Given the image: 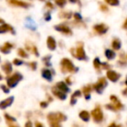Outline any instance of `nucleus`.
<instances>
[{
  "label": "nucleus",
  "instance_id": "nucleus-32",
  "mask_svg": "<svg viewBox=\"0 0 127 127\" xmlns=\"http://www.w3.org/2000/svg\"><path fill=\"white\" fill-rule=\"evenodd\" d=\"M74 18L76 20H78V21H81L82 20V17L79 13H75L74 14Z\"/></svg>",
  "mask_w": 127,
  "mask_h": 127
},
{
  "label": "nucleus",
  "instance_id": "nucleus-1",
  "mask_svg": "<svg viewBox=\"0 0 127 127\" xmlns=\"http://www.w3.org/2000/svg\"><path fill=\"white\" fill-rule=\"evenodd\" d=\"M47 119L49 120L51 126H59V122L64 121L66 119V117L63 113H50L47 116Z\"/></svg>",
  "mask_w": 127,
  "mask_h": 127
},
{
  "label": "nucleus",
  "instance_id": "nucleus-35",
  "mask_svg": "<svg viewBox=\"0 0 127 127\" xmlns=\"http://www.w3.org/2000/svg\"><path fill=\"white\" fill-rule=\"evenodd\" d=\"M45 20L46 21H49V20H51V15H50V13L48 12V13H46L45 14Z\"/></svg>",
  "mask_w": 127,
  "mask_h": 127
},
{
  "label": "nucleus",
  "instance_id": "nucleus-26",
  "mask_svg": "<svg viewBox=\"0 0 127 127\" xmlns=\"http://www.w3.org/2000/svg\"><path fill=\"white\" fill-rule=\"evenodd\" d=\"M93 64H94V67H95L96 69H99L101 64H100V61H99L98 58H95V59H94Z\"/></svg>",
  "mask_w": 127,
  "mask_h": 127
},
{
  "label": "nucleus",
  "instance_id": "nucleus-42",
  "mask_svg": "<svg viewBox=\"0 0 127 127\" xmlns=\"http://www.w3.org/2000/svg\"><path fill=\"white\" fill-rule=\"evenodd\" d=\"M27 125L31 126V125H32V124H31V123H26V124H25V126H27Z\"/></svg>",
  "mask_w": 127,
  "mask_h": 127
},
{
  "label": "nucleus",
  "instance_id": "nucleus-39",
  "mask_svg": "<svg viewBox=\"0 0 127 127\" xmlns=\"http://www.w3.org/2000/svg\"><path fill=\"white\" fill-rule=\"evenodd\" d=\"M70 2L71 3H72V4H75V3H77L78 1V0H69Z\"/></svg>",
  "mask_w": 127,
  "mask_h": 127
},
{
  "label": "nucleus",
  "instance_id": "nucleus-25",
  "mask_svg": "<svg viewBox=\"0 0 127 127\" xmlns=\"http://www.w3.org/2000/svg\"><path fill=\"white\" fill-rule=\"evenodd\" d=\"M55 3L59 7H64L66 4V0H55Z\"/></svg>",
  "mask_w": 127,
  "mask_h": 127
},
{
  "label": "nucleus",
  "instance_id": "nucleus-7",
  "mask_svg": "<svg viewBox=\"0 0 127 127\" xmlns=\"http://www.w3.org/2000/svg\"><path fill=\"white\" fill-rule=\"evenodd\" d=\"M7 2L13 6H17V7H24L27 8L30 6V4H27V3L24 2V1H20V0H7Z\"/></svg>",
  "mask_w": 127,
  "mask_h": 127
},
{
  "label": "nucleus",
  "instance_id": "nucleus-19",
  "mask_svg": "<svg viewBox=\"0 0 127 127\" xmlns=\"http://www.w3.org/2000/svg\"><path fill=\"white\" fill-rule=\"evenodd\" d=\"M79 118H81L82 120H84L85 122H87V121H89V119H90V114H89L88 111H82L81 112L79 113Z\"/></svg>",
  "mask_w": 127,
  "mask_h": 127
},
{
  "label": "nucleus",
  "instance_id": "nucleus-22",
  "mask_svg": "<svg viewBox=\"0 0 127 127\" xmlns=\"http://www.w3.org/2000/svg\"><path fill=\"white\" fill-rule=\"evenodd\" d=\"M105 56L108 59H112V58H114V57H115V52L113 51H111V50H106Z\"/></svg>",
  "mask_w": 127,
  "mask_h": 127
},
{
  "label": "nucleus",
  "instance_id": "nucleus-21",
  "mask_svg": "<svg viewBox=\"0 0 127 127\" xmlns=\"http://www.w3.org/2000/svg\"><path fill=\"white\" fill-rule=\"evenodd\" d=\"M26 27H27V28H29V29H31V30H35V29H36L35 24H34V22L32 21L31 18H28V19H27Z\"/></svg>",
  "mask_w": 127,
  "mask_h": 127
},
{
  "label": "nucleus",
  "instance_id": "nucleus-6",
  "mask_svg": "<svg viewBox=\"0 0 127 127\" xmlns=\"http://www.w3.org/2000/svg\"><path fill=\"white\" fill-rule=\"evenodd\" d=\"M106 85H107V83H106L105 79L104 78H101L97 84L94 85V89H95V91L97 93H102L103 90L106 86Z\"/></svg>",
  "mask_w": 127,
  "mask_h": 127
},
{
  "label": "nucleus",
  "instance_id": "nucleus-28",
  "mask_svg": "<svg viewBox=\"0 0 127 127\" xmlns=\"http://www.w3.org/2000/svg\"><path fill=\"white\" fill-rule=\"evenodd\" d=\"M24 62L22 61V60L18 59V58H16V59L13 60V64H15V65L18 66V65H21V64H23Z\"/></svg>",
  "mask_w": 127,
  "mask_h": 127
},
{
  "label": "nucleus",
  "instance_id": "nucleus-29",
  "mask_svg": "<svg viewBox=\"0 0 127 127\" xmlns=\"http://www.w3.org/2000/svg\"><path fill=\"white\" fill-rule=\"evenodd\" d=\"M1 89H2V90L4 91V93H9V92H10L9 88H7V87H6L4 85H1Z\"/></svg>",
  "mask_w": 127,
  "mask_h": 127
},
{
  "label": "nucleus",
  "instance_id": "nucleus-4",
  "mask_svg": "<svg viewBox=\"0 0 127 127\" xmlns=\"http://www.w3.org/2000/svg\"><path fill=\"white\" fill-rule=\"evenodd\" d=\"M72 55L77 58L79 60H86L87 59V57L85 55V50H84V46L82 44L78 45V47L76 48V51H75V53L74 52H71Z\"/></svg>",
  "mask_w": 127,
  "mask_h": 127
},
{
  "label": "nucleus",
  "instance_id": "nucleus-23",
  "mask_svg": "<svg viewBox=\"0 0 127 127\" xmlns=\"http://www.w3.org/2000/svg\"><path fill=\"white\" fill-rule=\"evenodd\" d=\"M18 54L19 55L21 58H28V54H27V52L25 51V50H23V49H18Z\"/></svg>",
  "mask_w": 127,
  "mask_h": 127
},
{
  "label": "nucleus",
  "instance_id": "nucleus-30",
  "mask_svg": "<svg viewBox=\"0 0 127 127\" xmlns=\"http://www.w3.org/2000/svg\"><path fill=\"white\" fill-rule=\"evenodd\" d=\"M71 12H63L62 13V16L61 17H63V18H71Z\"/></svg>",
  "mask_w": 127,
  "mask_h": 127
},
{
  "label": "nucleus",
  "instance_id": "nucleus-37",
  "mask_svg": "<svg viewBox=\"0 0 127 127\" xmlns=\"http://www.w3.org/2000/svg\"><path fill=\"white\" fill-rule=\"evenodd\" d=\"M32 50H33V53H35L36 56H38V52H37V48H36L35 46H33V47H32Z\"/></svg>",
  "mask_w": 127,
  "mask_h": 127
},
{
  "label": "nucleus",
  "instance_id": "nucleus-18",
  "mask_svg": "<svg viewBox=\"0 0 127 127\" xmlns=\"http://www.w3.org/2000/svg\"><path fill=\"white\" fill-rule=\"evenodd\" d=\"M2 70L4 71V73L6 74H10L12 71V65L10 62H5L2 65Z\"/></svg>",
  "mask_w": 127,
  "mask_h": 127
},
{
  "label": "nucleus",
  "instance_id": "nucleus-5",
  "mask_svg": "<svg viewBox=\"0 0 127 127\" xmlns=\"http://www.w3.org/2000/svg\"><path fill=\"white\" fill-rule=\"evenodd\" d=\"M54 28H55V30H56V31L61 32V33H63V34H64V35H71V34H72V32H71V29H70L68 26H66V25H56Z\"/></svg>",
  "mask_w": 127,
  "mask_h": 127
},
{
  "label": "nucleus",
  "instance_id": "nucleus-27",
  "mask_svg": "<svg viewBox=\"0 0 127 127\" xmlns=\"http://www.w3.org/2000/svg\"><path fill=\"white\" fill-rule=\"evenodd\" d=\"M105 1L111 5H118V0H105Z\"/></svg>",
  "mask_w": 127,
  "mask_h": 127
},
{
  "label": "nucleus",
  "instance_id": "nucleus-14",
  "mask_svg": "<svg viewBox=\"0 0 127 127\" xmlns=\"http://www.w3.org/2000/svg\"><path fill=\"white\" fill-rule=\"evenodd\" d=\"M14 32L13 31V28L10 25H7V24H2V25H0V34L1 33H5V32Z\"/></svg>",
  "mask_w": 127,
  "mask_h": 127
},
{
  "label": "nucleus",
  "instance_id": "nucleus-45",
  "mask_svg": "<svg viewBox=\"0 0 127 127\" xmlns=\"http://www.w3.org/2000/svg\"><path fill=\"white\" fill-rule=\"evenodd\" d=\"M42 1H44V0H42Z\"/></svg>",
  "mask_w": 127,
  "mask_h": 127
},
{
  "label": "nucleus",
  "instance_id": "nucleus-10",
  "mask_svg": "<svg viewBox=\"0 0 127 127\" xmlns=\"http://www.w3.org/2000/svg\"><path fill=\"white\" fill-rule=\"evenodd\" d=\"M13 100H14V97H10L8 98L4 99V100L1 101L0 102V109H5V108L9 107V106L11 105V104L13 103Z\"/></svg>",
  "mask_w": 127,
  "mask_h": 127
},
{
  "label": "nucleus",
  "instance_id": "nucleus-43",
  "mask_svg": "<svg viewBox=\"0 0 127 127\" xmlns=\"http://www.w3.org/2000/svg\"><path fill=\"white\" fill-rule=\"evenodd\" d=\"M3 79V77H2V75L0 74V80H2Z\"/></svg>",
  "mask_w": 127,
  "mask_h": 127
},
{
  "label": "nucleus",
  "instance_id": "nucleus-34",
  "mask_svg": "<svg viewBox=\"0 0 127 127\" xmlns=\"http://www.w3.org/2000/svg\"><path fill=\"white\" fill-rule=\"evenodd\" d=\"M77 103V97H71V104H75Z\"/></svg>",
  "mask_w": 127,
  "mask_h": 127
},
{
  "label": "nucleus",
  "instance_id": "nucleus-8",
  "mask_svg": "<svg viewBox=\"0 0 127 127\" xmlns=\"http://www.w3.org/2000/svg\"><path fill=\"white\" fill-rule=\"evenodd\" d=\"M92 115L96 122H100L103 119V113L99 108H96L92 111Z\"/></svg>",
  "mask_w": 127,
  "mask_h": 127
},
{
  "label": "nucleus",
  "instance_id": "nucleus-3",
  "mask_svg": "<svg viewBox=\"0 0 127 127\" xmlns=\"http://www.w3.org/2000/svg\"><path fill=\"white\" fill-rule=\"evenodd\" d=\"M22 78H23V76H22L20 73H18V72L14 73L12 76H11L10 78H7L8 86H9L10 88H13V87H15L18 85L20 80H22Z\"/></svg>",
  "mask_w": 127,
  "mask_h": 127
},
{
  "label": "nucleus",
  "instance_id": "nucleus-17",
  "mask_svg": "<svg viewBox=\"0 0 127 127\" xmlns=\"http://www.w3.org/2000/svg\"><path fill=\"white\" fill-rule=\"evenodd\" d=\"M107 77L111 81L116 82V81H118V78H119V75L113 71H107Z\"/></svg>",
  "mask_w": 127,
  "mask_h": 127
},
{
  "label": "nucleus",
  "instance_id": "nucleus-31",
  "mask_svg": "<svg viewBox=\"0 0 127 127\" xmlns=\"http://www.w3.org/2000/svg\"><path fill=\"white\" fill-rule=\"evenodd\" d=\"M80 96H81V92H80V91H77V92H75L74 93L72 94L71 97H80Z\"/></svg>",
  "mask_w": 127,
  "mask_h": 127
},
{
  "label": "nucleus",
  "instance_id": "nucleus-2",
  "mask_svg": "<svg viewBox=\"0 0 127 127\" xmlns=\"http://www.w3.org/2000/svg\"><path fill=\"white\" fill-rule=\"evenodd\" d=\"M61 70L63 72H75L77 69L75 68L73 63L68 58H63L61 60Z\"/></svg>",
  "mask_w": 127,
  "mask_h": 127
},
{
  "label": "nucleus",
  "instance_id": "nucleus-12",
  "mask_svg": "<svg viewBox=\"0 0 127 127\" xmlns=\"http://www.w3.org/2000/svg\"><path fill=\"white\" fill-rule=\"evenodd\" d=\"M46 43H47V47L49 48L51 51H54V50L56 49V47H57L56 40H55L52 37H48Z\"/></svg>",
  "mask_w": 127,
  "mask_h": 127
},
{
  "label": "nucleus",
  "instance_id": "nucleus-16",
  "mask_svg": "<svg viewBox=\"0 0 127 127\" xmlns=\"http://www.w3.org/2000/svg\"><path fill=\"white\" fill-rule=\"evenodd\" d=\"M42 77L44 79L48 80V81H51L52 80V73L50 70L44 69L42 71Z\"/></svg>",
  "mask_w": 127,
  "mask_h": 127
},
{
  "label": "nucleus",
  "instance_id": "nucleus-33",
  "mask_svg": "<svg viewBox=\"0 0 127 127\" xmlns=\"http://www.w3.org/2000/svg\"><path fill=\"white\" fill-rule=\"evenodd\" d=\"M30 66L32 67V70H36L37 69V63L36 62H32V63H30Z\"/></svg>",
  "mask_w": 127,
  "mask_h": 127
},
{
  "label": "nucleus",
  "instance_id": "nucleus-9",
  "mask_svg": "<svg viewBox=\"0 0 127 127\" xmlns=\"http://www.w3.org/2000/svg\"><path fill=\"white\" fill-rule=\"evenodd\" d=\"M51 91H52V93L54 94L56 97H58L59 99H61V100H64V99L66 98V93L65 92H62V91L58 90L56 86L52 87Z\"/></svg>",
  "mask_w": 127,
  "mask_h": 127
},
{
  "label": "nucleus",
  "instance_id": "nucleus-13",
  "mask_svg": "<svg viewBox=\"0 0 127 127\" xmlns=\"http://www.w3.org/2000/svg\"><path fill=\"white\" fill-rule=\"evenodd\" d=\"M56 87L58 89V90L62 91V92H65V93H67V92H70L69 87L67 86V85H66L64 82L60 81V82H58V83H57Z\"/></svg>",
  "mask_w": 127,
  "mask_h": 127
},
{
  "label": "nucleus",
  "instance_id": "nucleus-36",
  "mask_svg": "<svg viewBox=\"0 0 127 127\" xmlns=\"http://www.w3.org/2000/svg\"><path fill=\"white\" fill-rule=\"evenodd\" d=\"M47 105H48L47 102H41V103H40V106H41L42 108H45Z\"/></svg>",
  "mask_w": 127,
  "mask_h": 127
},
{
  "label": "nucleus",
  "instance_id": "nucleus-15",
  "mask_svg": "<svg viewBox=\"0 0 127 127\" xmlns=\"http://www.w3.org/2000/svg\"><path fill=\"white\" fill-rule=\"evenodd\" d=\"M107 26L104 25H103V24H101V25H97L94 26V30L96 31V32H97V33L99 34H104L106 32H107Z\"/></svg>",
  "mask_w": 127,
  "mask_h": 127
},
{
  "label": "nucleus",
  "instance_id": "nucleus-11",
  "mask_svg": "<svg viewBox=\"0 0 127 127\" xmlns=\"http://www.w3.org/2000/svg\"><path fill=\"white\" fill-rule=\"evenodd\" d=\"M13 47H14V45L12 44H11V43H5L4 45L0 47V51L4 53V54H8V53H10L11 50Z\"/></svg>",
  "mask_w": 127,
  "mask_h": 127
},
{
  "label": "nucleus",
  "instance_id": "nucleus-40",
  "mask_svg": "<svg viewBox=\"0 0 127 127\" xmlns=\"http://www.w3.org/2000/svg\"><path fill=\"white\" fill-rule=\"evenodd\" d=\"M36 125H37V126H43V124H39V123H37V124H36Z\"/></svg>",
  "mask_w": 127,
  "mask_h": 127
},
{
  "label": "nucleus",
  "instance_id": "nucleus-44",
  "mask_svg": "<svg viewBox=\"0 0 127 127\" xmlns=\"http://www.w3.org/2000/svg\"><path fill=\"white\" fill-rule=\"evenodd\" d=\"M126 84H127V80H126Z\"/></svg>",
  "mask_w": 127,
  "mask_h": 127
},
{
  "label": "nucleus",
  "instance_id": "nucleus-20",
  "mask_svg": "<svg viewBox=\"0 0 127 127\" xmlns=\"http://www.w3.org/2000/svg\"><path fill=\"white\" fill-rule=\"evenodd\" d=\"M4 118H5L6 121H7V124L9 125H11V126L16 125H13V124H11V123H15V122H16V118H13V117H11V116H10V115L6 114V113L4 114Z\"/></svg>",
  "mask_w": 127,
  "mask_h": 127
},
{
  "label": "nucleus",
  "instance_id": "nucleus-38",
  "mask_svg": "<svg viewBox=\"0 0 127 127\" xmlns=\"http://www.w3.org/2000/svg\"><path fill=\"white\" fill-rule=\"evenodd\" d=\"M66 82H67V84H68V85H71V79H70L69 78H66Z\"/></svg>",
  "mask_w": 127,
  "mask_h": 127
},
{
  "label": "nucleus",
  "instance_id": "nucleus-24",
  "mask_svg": "<svg viewBox=\"0 0 127 127\" xmlns=\"http://www.w3.org/2000/svg\"><path fill=\"white\" fill-rule=\"evenodd\" d=\"M112 46H113V48H114L115 50L119 49L120 46H121V44H120L119 40H118V39H115V40L113 41V43H112Z\"/></svg>",
  "mask_w": 127,
  "mask_h": 127
},
{
  "label": "nucleus",
  "instance_id": "nucleus-41",
  "mask_svg": "<svg viewBox=\"0 0 127 127\" xmlns=\"http://www.w3.org/2000/svg\"><path fill=\"white\" fill-rule=\"evenodd\" d=\"M0 24H4V21L2 19V18H0Z\"/></svg>",
  "mask_w": 127,
  "mask_h": 127
}]
</instances>
